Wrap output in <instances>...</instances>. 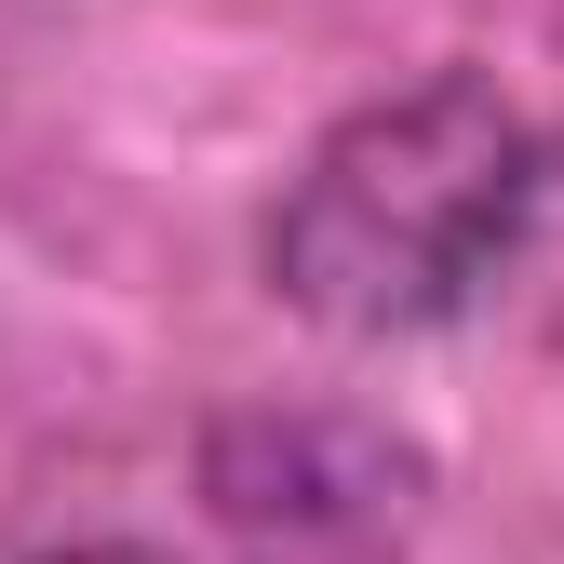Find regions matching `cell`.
Returning <instances> with one entry per match:
<instances>
[{"label":"cell","instance_id":"cell-1","mask_svg":"<svg viewBox=\"0 0 564 564\" xmlns=\"http://www.w3.org/2000/svg\"><path fill=\"white\" fill-rule=\"evenodd\" d=\"M551 202V134L484 82L431 67L377 108H349L269 202V296L336 336L457 323L498 282Z\"/></svg>","mask_w":564,"mask_h":564},{"label":"cell","instance_id":"cell-2","mask_svg":"<svg viewBox=\"0 0 564 564\" xmlns=\"http://www.w3.org/2000/svg\"><path fill=\"white\" fill-rule=\"evenodd\" d=\"M67 564H134V551H67Z\"/></svg>","mask_w":564,"mask_h":564}]
</instances>
